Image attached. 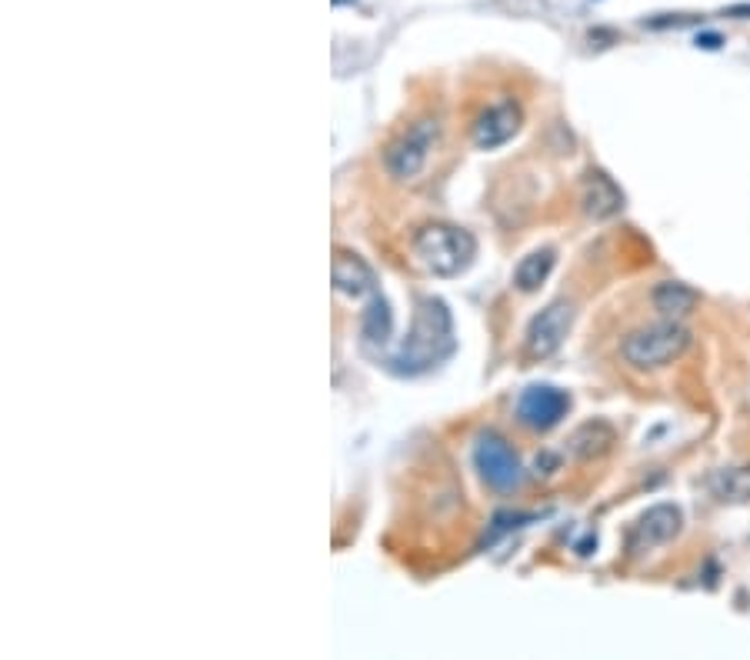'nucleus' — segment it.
Instances as JSON below:
<instances>
[{"label":"nucleus","instance_id":"obj_1","mask_svg":"<svg viewBox=\"0 0 750 660\" xmlns=\"http://www.w3.org/2000/svg\"><path fill=\"white\" fill-rule=\"evenodd\" d=\"M450 350H454V320H450V310L444 300L424 297L417 307L414 327H410L404 347L397 354V364L404 370H427L437 360H444Z\"/></svg>","mask_w":750,"mask_h":660},{"label":"nucleus","instance_id":"obj_2","mask_svg":"<svg viewBox=\"0 0 750 660\" xmlns=\"http://www.w3.org/2000/svg\"><path fill=\"white\" fill-rule=\"evenodd\" d=\"M690 344H694L690 330L680 324V320L667 317V320H660V324L630 330L624 337V344H620V354H624V360L634 370H660L684 357Z\"/></svg>","mask_w":750,"mask_h":660},{"label":"nucleus","instance_id":"obj_3","mask_svg":"<svg viewBox=\"0 0 750 660\" xmlns=\"http://www.w3.org/2000/svg\"><path fill=\"white\" fill-rule=\"evenodd\" d=\"M477 244L470 230L454 224H424L414 234V257L434 277H457L470 267Z\"/></svg>","mask_w":750,"mask_h":660},{"label":"nucleus","instance_id":"obj_4","mask_svg":"<svg viewBox=\"0 0 750 660\" xmlns=\"http://www.w3.org/2000/svg\"><path fill=\"white\" fill-rule=\"evenodd\" d=\"M437 137H440V124L434 117H424V120H417V124H410L384 154V167L390 170V177L414 180L420 170H424Z\"/></svg>","mask_w":750,"mask_h":660},{"label":"nucleus","instance_id":"obj_5","mask_svg":"<svg viewBox=\"0 0 750 660\" xmlns=\"http://www.w3.org/2000/svg\"><path fill=\"white\" fill-rule=\"evenodd\" d=\"M474 467H477L480 480H484L487 487L500 490V494L514 490L520 484V477H524V467H520L517 450L510 447L500 434H494V430H484V434L477 437Z\"/></svg>","mask_w":750,"mask_h":660},{"label":"nucleus","instance_id":"obj_6","mask_svg":"<svg viewBox=\"0 0 750 660\" xmlns=\"http://www.w3.org/2000/svg\"><path fill=\"white\" fill-rule=\"evenodd\" d=\"M570 410V394L554 384H530L520 390L514 414L527 430H537V434H547L554 430L560 420L567 417Z\"/></svg>","mask_w":750,"mask_h":660},{"label":"nucleus","instance_id":"obj_7","mask_svg":"<svg viewBox=\"0 0 750 660\" xmlns=\"http://www.w3.org/2000/svg\"><path fill=\"white\" fill-rule=\"evenodd\" d=\"M570 327H574V304L570 300H554L527 324V354L530 357H550L557 354L560 344L567 340Z\"/></svg>","mask_w":750,"mask_h":660},{"label":"nucleus","instance_id":"obj_8","mask_svg":"<svg viewBox=\"0 0 750 660\" xmlns=\"http://www.w3.org/2000/svg\"><path fill=\"white\" fill-rule=\"evenodd\" d=\"M520 124H524V114H520V104L517 100H497V104H490L484 114L477 117L474 124V147L477 150H497L504 147L507 140L517 137Z\"/></svg>","mask_w":750,"mask_h":660},{"label":"nucleus","instance_id":"obj_9","mask_svg":"<svg viewBox=\"0 0 750 660\" xmlns=\"http://www.w3.org/2000/svg\"><path fill=\"white\" fill-rule=\"evenodd\" d=\"M680 527H684V514L674 504H654L650 510L640 514V520L630 530V550L634 554H644V550H654L660 544H670Z\"/></svg>","mask_w":750,"mask_h":660},{"label":"nucleus","instance_id":"obj_10","mask_svg":"<svg viewBox=\"0 0 750 660\" xmlns=\"http://www.w3.org/2000/svg\"><path fill=\"white\" fill-rule=\"evenodd\" d=\"M330 280H334V290L350 300H364L377 294V277L374 270L367 267V260L354 254V250H334V264H330Z\"/></svg>","mask_w":750,"mask_h":660},{"label":"nucleus","instance_id":"obj_11","mask_svg":"<svg viewBox=\"0 0 750 660\" xmlns=\"http://www.w3.org/2000/svg\"><path fill=\"white\" fill-rule=\"evenodd\" d=\"M624 210V190L604 170H590L584 187V214L594 220H610Z\"/></svg>","mask_w":750,"mask_h":660},{"label":"nucleus","instance_id":"obj_12","mask_svg":"<svg viewBox=\"0 0 750 660\" xmlns=\"http://www.w3.org/2000/svg\"><path fill=\"white\" fill-rule=\"evenodd\" d=\"M614 440H617V434H614V427H610L607 420H587V424H580L574 434H570L567 447H570V454H574V457L590 460V457L607 454Z\"/></svg>","mask_w":750,"mask_h":660},{"label":"nucleus","instance_id":"obj_13","mask_svg":"<svg viewBox=\"0 0 750 660\" xmlns=\"http://www.w3.org/2000/svg\"><path fill=\"white\" fill-rule=\"evenodd\" d=\"M710 494L720 504H750V464L714 470L710 474Z\"/></svg>","mask_w":750,"mask_h":660},{"label":"nucleus","instance_id":"obj_14","mask_svg":"<svg viewBox=\"0 0 750 660\" xmlns=\"http://www.w3.org/2000/svg\"><path fill=\"white\" fill-rule=\"evenodd\" d=\"M650 300H654V307H657L664 317L680 320V317H687L690 310L697 307L700 297H697L694 287L680 284V280H664V284L654 287V294H650Z\"/></svg>","mask_w":750,"mask_h":660},{"label":"nucleus","instance_id":"obj_15","mask_svg":"<svg viewBox=\"0 0 750 660\" xmlns=\"http://www.w3.org/2000/svg\"><path fill=\"white\" fill-rule=\"evenodd\" d=\"M557 257L550 247H540V250H530V254L520 260L517 270H514V284L517 290H524V294H534V290L544 287V280L550 277V270H554Z\"/></svg>","mask_w":750,"mask_h":660},{"label":"nucleus","instance_id":"obj_16","mask_svg":"<svg viewBox=\"0 0 750 660\" xmlns=\"http://www.w3.org/2000/svg\"><path fill=\"white\" fill-rule=\"evenodd\" d=\"M390 334H394V314H390V307H387V300L384 297H370V307H367V314H364V340L367 344H380L384 347L387 340H390Z\"/></svg>","mask_w":750,"mask_h":660},{"label":"nucleus","instance_id":"obj_17","mask_svg":"<svg viewBox=\"0 0 750 660\" xmlns=\"http://www.w3.org/2000/svg\"><path fill=\"white\" fill-rule=\"evenodd\" d=\"M694 44L704 47V50H717L720 44H724V37H720V34H697Z\"/></svg>","mask_w":750,"mask_h":660},{"label":"nucleus","instance_id":"obj_18","mask_svg":"<svg viewBox=\"0 0 750 660\" xmlns=\"http://www.w3.org/2000/svg\"><path fill=\"white\" fill-rule=\"evenodd\" d=\"M727 14H730V17H744V20H747V17H750V4H737V7H730Z\"/></svg>","mask_w":750,"mask_h":660}]
</instances>
